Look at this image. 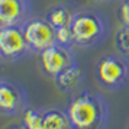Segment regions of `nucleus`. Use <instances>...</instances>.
Wrapping results in <instances>:
<instances>
[{"instance_id":"nucleus-1","label":"nucleus","mask_w":129,"mask_h":129,"mask_svg":"<svg viewBox=\"0 0 129 129\" xmlns=\"http://www.w3.org/2000/svg\"><path fill=\"white\" fill-rule=\"evenodd\" d=\"M71 129H106L109 123V103L99 93L81 90L67 106Z\"/></svg>"},{"instance_id":"nucleus-2","label":"nucleus","mask_w":129,"mask_h":129,"mask_svg":"<svg viewBox=\"0 0 129 129\" xmlns=\"http://www.w3.org/2000/svg\"><path fill=\"white\" fill-rule=\"evenodd\" d=\"M76 47L83 49L97 48L107 39L109 23L107 19L93 10H78L71 23Z\"/></svg>"},{"instance_id":"nucleus-3","label":"nucleus","mask_w":129,"mask_h":129,"mask_svg":"<svg viewBox=\"0 0 129 129\" xmlns=\"http://www.w3.org/2000/svg\"><path fill=\"white\" fill-rule=\"evenodd\" d=\"M99 86L109 91H117L129 84V57L122 54L102 55L94 67Z\"/></svg>"},{"instance_id":"nucleus-4","label":"nucleus","mask_w":129,"mask_h":129,"mask_svg":"<svg viewBox=\"0 0 129 129\" xmlns=\"http://www.w3.org/2000/svg\"><path fill=\"white\" fill-rule=\"evenodd\" d=\"M34 54L26 42L22 25L0 26V58L3 61L18 62Z\"/></svg>"},{"instance_id":"nucleus-5","label":"nucleus","mask_w":129,"mask_h":129,"mask_svg":"<svg viewBox=\"0 0 129 129\" xmlns=\"http://www.w3.org/2000/svg\"><path fill=\"white\" fill-rule=\"evenodd\" d=\"M74 62H77V58L73 48L62 47L58 44H54L39 52L41 71L44 73V76L49 77L52 80Z\"/></svg>"},{"instance_id":"nucleus-6","label":"nucleus","mask_w":129,"mask_h":129,"mask_svg":"<svg viewBox=\"0 0 129 129\" xmlns=\"http://www.w3.org/2000/svg\"><path fill=\"white\" fill-rule=\"evenodd\" d=\"M28 106V93L20 84L0 80V115L9 117L22 116Z\"/></svg>"},{"instance_id":"nucleus-7","label":"nucleus","mask_w":129,"mask_h":129,"mask_svg":"<svg viewBox=\"0 0 129 129\" xmlns=\"http://www.w3.org/2000/svg\"><path fill=\"white\" fill-rule=\"evenodd\" d=\"M22 29L34 54H39L55 44V28L45 18H29L22 23Z\"/></svg>"},{"instance_id":"nucleus-8","label":"nucleus","mask_w":129,"mask_h":129,"mask_svg":"<svg viewBox=\"0 0 129 129\" xmlns=\"http://www.w3.org/2000/svg\"><path fill=\"white\" fill-rule=\"evenodd\" d=\"M30 0H0V26L22 25L30 18Z\"/></svg>"},{"instance_id":"nucleus-9","label":"nucleus","mask_w":129,"mask_h":129,"mask_svg":"<svg viewBox=\"0 0 129 129\" xmlns=\"http://www.w3.org/2000/svg\"><path fill=\"white\" fill-rule=\"evenodd\" d=\"M86 68L78 62H74L67 70H64L59 76L54 78L57 87L65 94H76L80 91V86L84 81Z\"/></svg>"},{"instance_id":"nucleus-10","label":"nucleus","mask_w":129,"mask_h":129,"mask_svg":"<svg viewBox=\"0 0 129 129\" xmlns=\"http://www.w3.org/2000/svg\"><path fill=\"white\" fill-rule=\"evenodd\" d=\"M76 13L77 10H74L71 6L58 5V6H54L48 10L45 15V19L57 29V28H62V26H71Z\"/></svg>"},{"instance_id":"nucleus-11","label":"nucleus","mask_w":129,"mask_h":129,"mask_svg":"<svg viewBox=\"0 0 129 129\" xmlns=\"http://www.w3.org/2000/svg\"><path fill=\"white\" fill-rule=\"evenodd\" d=\"M44 129H71L67 110L59 107L44 109Z\"/></svg>"},{"instance_id":"nucleus-12","label":"nucleus","mask_w":129,"mask_h":129,"mask_svg":"<svg viewBox=\"0 0 129 129\" xmlns=\"http://www.w3.org/2000/svg\"><path fill=\"white\" fill-rule=\"evenodd\" d=\"M22 125L26 129H44V109L26 107L22 113Z\"/></svg>"},{"instance_id":"nucleus-13","label":"nucleus","mask_w":129,"mask_h":129,"mask_svg":"<svg viewBox=\"0 0 129 129\" xmlns=\"http://www.w3.org/2000/svg\"><path fill=\"white\" fill-rule=\"evenodd\" d=\"M115 48L119 54L129 57V26L122 25L115 35Z\"/></svg>"},{"instance_id":"nucleus-14","label":"nucleus","mask_w":129,"mask_h":129,"mask_svg":"<svg viewBox=\"0 0 129 129\" xmlns=\"http://www.w3.org/2000/svg\"><path fill=\"white\" fill-rule=\"evenodd\" d=\"M55 44L67 47V48L76 47L71 26H62V28H57L55 29Z\"/></svg>"},{"instance_id":"nucleus-15","label":"nucleus","mask_w":129,"mask_h":129,"mask_svg":"<svg viewBox=\"0 0 129 129\" xmlns=\"http://www.w3.org/2000/svg\"><path fill=\"white\" fill-rule=\"evenodd\" d=\"M117 16H119L120 23L125 25V26H129V3L126 0H123L122 5L119 6V13H117Z\"/></svg>"},{"instance_id":"nucleus-16","label":"nucleus","mask_w":129,"mask_h":129,"mask_svg":"<svg viewBox=\"0 0 129 129\" xmlns=\"http://www.w3.org/2000/svg\"><path fill=\"white\" fill-rule=\"evenodd\" d=\"M6 129H26L22 125V122H19V123H13V125H10V126H7Z\"/></svg>"},{"instance_id":"nucleus-17","label":"nucleus","mask_w":129,"mask_h":129,"mask_svg":"<svg viewBox=\"0 0 129 129\" xmlns=\"http://www.w3.org/2000/svg\"><path fill=\"white\" fill-rule=\"evenodd\" d=\"M87 2H102V0H87Z\"/></svg>"},{"instance_id":"nucleus-18","label":"nucleus","mask_w":129,"mask_h":129,"mask_svg":"<svg viewBox=\"0 0 129 129\" xmlns=\"http://www.w3.org/2000/svg\"><path fill=\"white\" fill-rule=\"evenodd\" d=\"M126 129H129V125H128V126H126Z\"/></svg>"},{"instance_id":"nucleus-19","label":"nucleus","mask_w":129,"mask_h":129,"mask_svg":"<svg viewBox=\"0 0 129 129\" xmlns=\"http://www.w3.org/2000/svg\"><path fill=\"white\" fill-rule=\"evenodd\" d=\"M126 2H128V3H129V0H126Z\"/></svg>"},{"instance_id":"nucleus-20","label":"nucleus","mask_w":129,"mask_h":129,"mask_svg":"<svg viewBox=\"0 0 129 129\" xmlns=\"http://www.w3.org/2000/svg\"><path fill=\"white\" fill-rule=\"evenodd\" d=\"M0 59H2V58H0Z\"/></svg>"}]
</instances>
